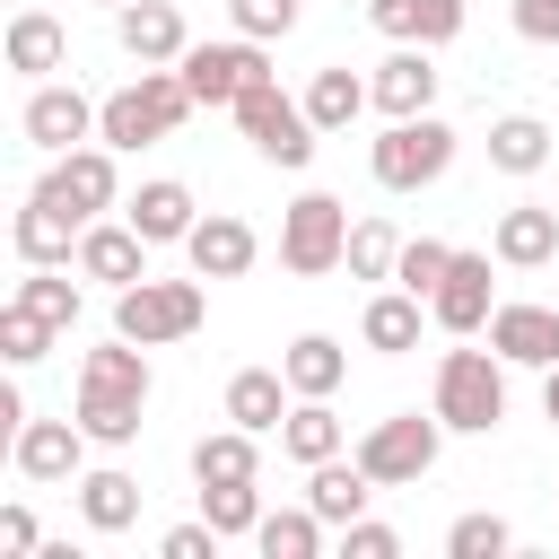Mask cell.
<instances>
[{
	"mask_svg": "<svg viewBox=\"0 0 559 559\" xmlns=\"http://www.w3.org/2000/svg\"><path fill=\"white\" fill-rule=\"evenodd\" d=\"M192 105H201V96L183 87L175 61H140V79L96 105V140H105V148H148V140H166Z\"/></svg>",
	"mask_w": 559,
	"mask_h": 559,
	"instance_id": "1",
	"label": "cell"
},
{
	"mask_svg": "<svg viewBox=\"0 0 559 559\" xmlns=\"http://www.w3.org/2000/svg\"><path fill=\"white\" fill-rule=\"evenodd\" d=\"M437 419L454 437H489L507 419V358L498 349H445L437 358Z\"/></svg>",
	"mask_w": 559,
	"mask_h": 559,
	"instance_id": "2",
	"label": "cell"
},
{
	"mask_svg": "<svg viewBox=\"0 0 559 559\" xmlns=\"http://www.w3.org/2000/svg\"><path fill=\"white\" fill-rule=\"evenodd\" d=\"M367 166H376L384 192H428V183L454 166V122L402 114V122H384V140H367Z\"/></svg>",
	"mask_w": 559,
	"mask_h": 559,
	"instance_id": "3",
	"label": "cell"
},
{
	"mask_svg": "<svg viewBox=\"0 0 559 559\" xmlns=\"http://www.w3.org/2000/svg\"><path fill=\"white\" fill-rule=\"evenodd\" d=\"M201 314H210L201 271H192V280H140V288H114V332L140 341V349H157V341H192Z\"/></svg>",
	"mask_w": 559,
	"mask_h": 559,
	"instance_id": "4",
	"label": "cell"
},
{
	"mask_svg": "<svg viewBox=\"0 0 559 559\" xmlns=\"http://www.w3.org/2000/svg\"><path fill=\"white\" fill-rule=\"evenodd\" d=\"M280 262H288L297 280L341 271V262H349V210H341L332 192H297V201L280 210Z\"/></svg>",
	"mask_w": 559,
	"mask_h": 559,
	"instance_id": "5",
	"label": "cell"
},
{
	"mask_svg": "<svg viewBox=\"0 0 559 559\" xmlns=\"http://www.w3.org/2000/svg\"><path fill=\"white\" fill-rule=\"evenodd\" d=\"M236 122H245V140L271 157V166H306L314 157V114H306V96H280V79H253L245 96H236Z\"/></svg>",
	"mask_w": 559,
	"mask_h": 559,
	"instance_id": "6",
	"label": "cell"
},
{
	"mask_svg": "<svg viewBox=\"0 0 559 559\" xmlns=\"http://www.w3.org/2000/svg\"><path fill=\"white\" fill-rule=\"evenodd\" d=\"M437 445H445V419L428 411H393V419H376L367 437H358V463H367V480L376 489H411L428 463H437Z\"/></svg>",
	"mask_w": 559,
	"mask_h": 559,
	"instance_id": "7",
	"label": "cell"
},
{
	"mask_svg": "<svg viewBox=\"0 0 559 559\" xmlns=\"http://www.w3.org/2000/svg\"><path fill=\"white\" fill-rule=\"evenodd\" d=\"M114 157H122V148H105V140L87 148V140H79V148H61V157L44 166V183H35V192H44V201H61V210L87 227V218H105V210L122 201V166H114Z\"/></svg>",
	"mask_w": 559,
	"mask_h": 559,
	"instance_id": "8",
	"label": "cell"
},
{
	"mask_svg": "<svg viewBox=\"0 0 559 559\" xmlns=\"http://www.w3.org/2000/svg\"><path fill=\"white\" fill-rule=\"evenodd\" d=\"M87 428L79 419H26L17 437H9V463H17V480H35V489H52V480H79L87 472Z\"/></svg>",
	"mask_w": 559,
	"mask_h": 559,
	"instance_id": "9",
	"label": "cell"
},
{
	"mask_svg": "<svg viewBox=\"0 0 559 559\" xmlns=\"http://www.w3.org/2000/svg\"><path fill=\"white\" fill-rule=\"evenodd\" d=\"M175 70H183V87H192L201 105H236L253 79H271V61H262V44H253V35H236V44H192Z\"/></svg>",
	"mask_w": 559,
	"mask_h": 559,
	"instance_id": "10",
	"label": "cell"
},
{
	"mask_svg": "<svg viewBox=\"0 0 559 559\" xmlns=\"http://www.w3.org/2000/svg\"><path fill=\"white\" fill-rule=\"evenodd\" d=\"M17 131L44 148V157H61V148H79V140H96V105L79 96V87H61V79H35V96H26V114H17Z\"/></svg>",
	"mask_w": 559,
	"mask_h": 559,
	"instance_id": "11",
	"label": "cell"
},
{
	"mask_svg": "<svg viewBox=\"0 0 559 559\" xmlns=\"http://www.w3.org/2000/svg\"><path fill=\"white\" fill-rule=\"evenodd\" d=\"M79 280L140 288V280H148V236H140L131 218H87V236H79Z\"/></svg>",
	"mask_w": 559,
	"mask_h": 559,
	"instance_id": "12",
	"label": "cell"
},
{
	"mask_svg": "<svg viewBox=\"0 0 559 559\" xmlns=\"http://www.w3.org/2000/svg\"><path fill=\"white\" fill-rule=\"evenodd\" d=\"M428 314H437L454 341L489 332V314H498V297H489V253H454L445 280H437V297H428Z\"/></svg>",
	"mask_w": 559,
	"mask_h": 559,
	"instance_id": "13",
	"label": "cell"
},
{
	"mask_svg": "<svg viewBox=\"0 0 559 559\" xmlns=\"http://www.w3.org/2000/svg\"><path fill=\"white\" fill-rule=\"evenodd\" d=\"M376 114L384 122H402V114H437V61H428V44H393L384 61H376Z\"/></svg>",
	"mask_w": 559,
	"mask_h": 559,
	"instance_id": "14",
	"label": "cell"
},
{
	"mask_svg": "<svg viewBox=\"0 0 559 559\" xmlns=\"http://www.w3.org/2000/svg\"><path fill=\"white\" fill-rule=\"evenodd\" d=\"M489 349L507 367H559V306H533V297L498 306L489 314Z\"/></svg>",
	"mask_w": 559,
	"mask_h": 559,
	"instance_id": "15",
	"label": "cell"
},
{
	"mask_svg": "<svg viewBox=\"0 0 559 559\" xmlns=\"http://www.w3.org/2000/svg\"><path fill=\"white\" fill-rule=\"evenodd\" d=\"M79 218L61 210V201H44V192H26V210L9 218V245H17V262L26 271H44V262H79Z\"/></svg>",
	"mask_w": 559,
	"mask_h": 559,
	"instance_id": "16",
	"label": "cell"
},
{
	"mask_svg": "<svg viewBox=\"0 0 559 559\" xmlns=\"http://www.w3.org/2000/svg\"><path fill=\"white\" fill-rule=\"evenodd\" d=\"M253 253H262V236H253L236 210H210V218L183 236V262H192L201 280H245V271H253Z\"/></svg>",
	"mask_w": 559,
	"mask_h": 559,
	"instance_id": "17",
	"label": "cell"
},
{
	"mask_svg": "<svg viewBox=\"0 0 559 559\" xmlns=\"http://www.w3.org/2000/svg\"><path fill=\"white\" fill-rule=\"evenodd\" d=\"M489 253H498L507 271H542V262L559 253V210H542V201H515V210H498V227H489Z\"/></svg>",
	"mask_w": 559,
	"mask_h": 559,
	"instance_id": "18",
	"label": "cell"
},
{
	"mask_svg": "<svg viewBox=\"0 0 559 559\" xmlns=\"http://www.w3.org/2000/svg\"><path fill=\"white\" fill-rule=\"evenodd\" d=\"M79 393H96V402H148V349L114 332L105 349L79 358Z\"/></svg>",
	"mask_w": 559,
	"mask_h": 559,
	"instance_id": "19",
	"label": "cell"
},
{
	"mask_svg": "<svg viewBox=\"0 0 559 559\" xmlns=\"http://www.w3.org/2000/svg\"><path fill=\"white\" fill-rule=\"evenodd\" d=\"M367 17H376V35H393V44H454L463 35V0H367Z\"/></svg>",
	"mask_w": 559,
	"mask_h": 559,
	"instance_id": "20",
	"label": "cell"
},
{
	"mask_svg": "<svg viewBox=\"0 0 559 559\" xmlns=\"http://www.w3.org/2000/svg\"><path fill=\"white\" fill-rule=\"evenodd\" d=\"M114 35H122L131 61H183V52H192V35H183V17H175L166 0H131V9H114Z\"/></svg>",
	"mask_w": 559,
	"mask_h": 559,
	"instance_id": "21",
	"label": "cell"
},
{
	"mask_svg": "<svg viewBox=\"0 0 559 559\" xmlns=\"http://www.w3.org/2000/svg\"><path fill=\"white\" fill-rule=\"evenodd\" d=\"M122 218L148 236V245H183L192 227H201V210H192V192L175 183V175H157V183H140L131 201H122Z\"/></svg>",
	"mask_w": 559,
	"mask_h": 559,
	"instance_id": "22",
	"label": "cell"
},
{
	"mask_svg": "<svg viewBox=\"0 0 559 559\" xmlns=\"http://www.w3.org/2000/svg\"><path fill=\"white\" fill-rule=\"evenodd\" d=\"M288 393H297V384H288L280 367H236V376H227V419H236V428H253V437H280Z\"/></svg>",
	"mask_w": 559,
	"mask_h": 559,
	"instance_id": "23",
	"label": "cell"
},
{
	"mask_svg": "<svg viewBox=\"0 0 559 559\" xmlns=\"http://www.w3.org/2000/svg\"><path fill=\"white\" fill-rule=\"evenodd\" d=\"M341 437H349V428H341L332 393H297V402H288V419H280V454H288V463H332V454H341Z\"/></svg>",
	"mask_w": 559,
	"mask_h": 559,
	"instance_id": "24",
	"label": "cell"
},
{
	"mask_svg": "<svg viewBox=\"0 0 559 559\" xmlns=\"http://www.w3.org/2000/svg\"><path fill=\"white\" fill-rule=\"evenodd\" d=\"M367 489H376V480H367V463H358V454H349V463H341V454H332V463H306V507H314L332 533L367 515Z\"/></svg>",
	"mask_w": 559,
	"mask_h": 559,
	"instance_id": "25",
	"label": "cell"
},
{
	"mask_svg": "<svg viewBox=\"0 0 559 559\" xmlns=\"http://www.w3.org/2000/svg\"><path fill=\"white\" fill-rule=\"evenodd\" d=\"M70 489H79V515H87L96 533H131V524H140V480H131V472L105 463V472H79Z\"/></svg>",
	"mask_w": 559,
	"mask_h": 559,
	"instance_id": "26",
	"label": "cell"
},
{
	"mask_svg": "<svg viewBox=\"0 0 559 559\" xmlns=\"http://www.w3.org/2000/svg\"><path fill=\"white\" fill-rule=\"evenodd\" d=\"M367 105H376V87H367L358 70H341V61L306 79V114H314V131H349V122H358Z\"/></svg>",
	"mask_w": 559,
	"mask_h": 559,
	"instance_id": "27",
	"label": "cell"
},
{
	"mask_svg": "<svg viewBox=\"0 0 559 559\" xmlns=\"http://www.w3.org/2000/svg\"><path fill=\"white\" fill-rule=\"evenodd\" d=\"M489 166L498 175H542L550 166V122L542 114H498L489 122Z\"/></svg>",
	"mask_w": 559,
	"mask_h": 559,
	"instance_id": "28",
	"label": "cell"
},
{
	"mask_svg": "<svg viewBox=\"0 0 559 559\" xmlns=\"http://www.w3.org/2000/svg\"><path fill=\"white\" fill-rule=\"evenodd\" d=\"M419 306H428V297H411V288H384V297H367V314H358V341H367V349H384V358L419 349Z\"/></svg>",
	"mask_w": 559,
	"mask_h": 559,
	"instance_id": "29",
	"label": "cell"
},
{
	"mask_svg": "<svg viewBox=\"0 0 559 559\" xmlns=\"http://www.w3.org/2000/svg\"><path fill=\"white\" fill-rule=\"evenodd\" d=\"M280 376H288L297 393H341V376H349V349H341L332 332H297V341L280 349Z\"/></svg>",
	"mask_w": 559,
	"mask_h": 559,
	"instance_id": "30",
	"label": "cell"
},
{
	"mask_svg": "<svg viewBox=\"0 0 559 559\" xmlns=\"http://www.w3.org/2000/svg\"><path fill=\"white\" fill-rule=\"evenodd\" d=\"M61 52H70L61 17H44V9H17V17H9V70H26V79H52V70H61Z\"/></svg>",
	"mask_w": 559,
	"mask_h": 559,
	"instance_id": "31",
	"label": "cell"
},
{
	"mask_svg": "<svg viewBox=\"0 0 559 559\" xmlns=\"http://www.w3.org/2000/svg\"><path fill=\"white\" fill-rule=\"evenodd\" d=\"M323 533H332V524H323L314 507H271V515L253 524V550H262V559H314Z\"/></svg>",
	"mask_w": 559,
	"mask_h": 559,
	"instance_id": "32",
	"label": "cell"
},
{
	"mask_svg": "<svg viewBox=\"0 0 559 559\" xmlns=\"http://www.w3.org/2000/svg\"><path fill=\"white\" fill-rule=\"evenodd\" d=\"M253 472H262V454H253V428H236V419L192 445V480H201V489H210V480H253Z\"/></svg>",
	"mask_w": 559,
	"mask_h": 559,
	"instance_id": "33",
	"label": "cell"
},
{
	"mask_svg": "<svg viewBox=\"0 0 559 559\" xmlns=\"http://www.w3.org/2000/svg\"><path fill=\"white\" fill-rule=\"evenodd\" d=\"M201 515H210L227 542H253V524H262L271 507H262V489H253V480H210V489H201Z\"/></svg>",
	"mask_w": 559,
	"mask_h": 559,
	"instance_id": "34",
	"label": "cell"
},
{
	"mask_svg": "<svg viewBox=\"0 0 559 559\" xmlns=\"http://www.w3.org/2000/svg\"><path fill=\"white\" fill-rule=\"evenodd\" d=\"M17 297H26L44 323H61V332L79 323V280H70V262H44V271H26V280H17Z\"/></svg>",
	"mask_w": 559,
	"mask_h": 559,
	"instance_id": "35",
	"label": "cell"
},
{
	"mask_svg": "<svg viewBox=\"0 0 559 559\" xmlns=\"http://www.w3.org/2000/svg\"><path fill=\"white\" fill-rule=\"evenodd\" d=\"M52 332H61V323H44L26 297H9V306H0V358H9V367H35V358L52 349Z\"/></svg>",
	"mask_w": 559,
	"mask_h": 559,
	"instance_id": "36",
	"label": "cell"
},
{
	"mask_svg": "<svg viewBox=\"0 0 559 559\" xmlns=\"http://www.w3.org/2000/svg\"><path fill=\"white\" fill-rule=\"evenodd\" d=\"M393 262H402V236L384 218H358L349 227V280H393Z\"/></svg>",
	"mask_w": 559,
	"mask_h": 559,
	"instance_id": "37",
	"label": "cell"
},
{
	"mask_svg": "<svg viewBox=\"0 0 559 559\" xmlns=\"http://www.w3.org/2000/svg\"><path fill=\"white\" fill-rule=\"evenodd\" d=\"M445 262H454V245H437V236H411V245H402V262H393V288H411V297H437Z\"/></svg>",
	"mask_w": 559,
	"mask_h": 559,
	"instance_id": "38",
	"label": "cell"
},
{
	"mask_svg": "<svg viewBox=\"0 0 559 559\" xmlns=\"http://www.w3.org/2000/svg\"><path fill=\"white\" fill-rule=\"evenodd\" d=\"M445 550H454V559H507V550H515V524H507V515H454Z\"/></svg>",
	"mask_w": 559,
	"mask_h": 559,
	"instance_id": "39",
	"label": "cell"
},
{
	"mask_svg": "<svg viewBox=\"0 0 559 559\" xmlns=\"http://www.w3.org/2000/svg\"><path fill=\"white\" fill-rule=\"evenodd\" d=\"M140 411H148V402H96V393H79V428H87L96 445H131V437H140Z\"/></svg>",
	"mask_w": 559,
	"mask_h": 559,
	"instance_id": "40",
	"label": "cell"
},
{
	"mask_svg": "<svg viewBox=\"0 0 559 559\" xmlns=\"http://www.w3.org/2000/svg\"><path fill=\"white\" fill-rule=\"evenodd\" d=\"M227 17H236V35L271 44V35H288V26H297V0H227Z\"/></svg>",
	"mask_w": 559,
	"mask_h": 559,
	"instance_id": "41",
	"label": "cell"
},
{
	"mask_svg": "<svg viewBox=\"0 0 559 559\" xmlns=\"http://www.w3.org/2000/svg\"><path fill=\"white\" fill-rule=\"evenodd\" d=\"M218 542H227V533L201 515V524H175V533L157 542V559H218Z\"/></svg>",
	"mask_w": 559,
	"mask_h": 559,
	"instance_id": "42",
	"label": "cell"
},
{
	"mask_svg": "<svg viewBox=\"0 0 559 559\" xmlns=\"http://www.w3.org/2000/svg\"><path fill=\"white\" fill-rule=\"evenodd\" d=\"M341 550H349V559H393V550H402V533L358 515V524H341Z\"/></svg>",
	"mask_w": 559,
	"mask_h": 559,
	"instance_id": "43",
	"label": "cell"
},
{
	"mask_svg": "<svg viewBox=\"0 0 559 559\" xmlns=\"http://www.w3.org/2000/svg\"><path fill=\"white\" fill-rule=\"evenodd\" d=\"M44 542H35V515L26 507H0V559H35Z\"/></svg>",
	"mask_w": 559,
	"mask_h": 559,
	"instance_id": "44",
	"label": "cell"
},
{
	"mask_svg": "<svg viewBox=\"0 0 559 559\" xmlns=\"http://www.w3.org/2000/svg\"><path fill=\"white\" fill-rule=\"evenodd\" d=\"M515 35L524 44H559V0H515Z\"/></svg>",
	"mask_w": 559,
	"mask_h": 559,
	"instance_id": "45",
	"label": "cell"
},
{
	"mask_svg": "<svg viewBox=\"0 0 559 559\" xmlns=\"http://www.w3.org/2000/svg\"><path fill=\"white\" fill-rule=\"evenodd\" d=\"M542 411H550V428H559V367H542Z\"/></svg>",
	"mask_w": 559,
	"mask_h": 559,
	"instance_id": "46",
	"label": "cell"
},
{
	"mask_svg": "<svg viewBox=\"0 0 559 559\" xmlns=\"http://www.w3.org/2000/svg\"><path fill=\"white\" fill-rule=\"evenodd\" d=\"M114 9H131V0H114Z\"/></svg>",
	"mask_w": 559,
	"mask_h": 559,
	"instance_id": "47",
	"label": "cell"
}]
</instances>
